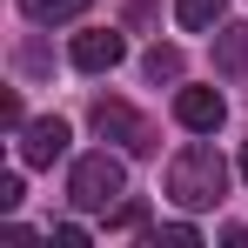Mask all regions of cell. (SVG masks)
Masks as SVG:
<instances>
[{"label":"cell","mask_w":248,"mask_h":248,"mask_svg":"<svg viewBox=\"0 0 248 248\" xmlns=\"http://www.w3.org/2000/svg\"><path fill=\"white\" fill-rule=\"evenodd\" d=\"M20 14H27L34 27H61V20H81L87 0H20Z\"/></svg>","instance_id":"obj_8"},{"label":"cell","mask_w":248,"mask_h":248,"mask_svg":"<svg viewBox=\"0 0 248 248\" xmlns=\"http://www.w3.org/2000/svg\"><path fill=\"white\" fill-rule=\"evenodd\" d=\"M61 155H67V121L47 114V121H27V127H20V161H27V168H54Z\"/></svg>","instance_id":"obj_5"},{"label":"cell","mask_w":248,"mask_h":248,"mask_svg":"<svg viewBox=\"0 0 248 248\" xmlns=\"http://www.w3.org/2000/svg\"><path fill=\"white\" fill-rule=\"evenodd\" d=\"M127 195V168L101 148V155H81L74 161V174H67V202L74 208H114Z\"/></svg>","instance_id":"obj_2"},{"label":"cell","mask_w":248,"mask_h":248,"mask_svg":"<svg viewBox=\"0 0 248 248\" xmlns=\"http://www.w3.org/2000/svg\"><path fill=\"white\" fill-rule=\"evenodd\" d=\"M174 20L202 34V27H215V20H221V0H174Z\"/></svg>","instance_id":"obj_9"},{"label":"cell","mask_w":248,"mask_h":248,"mask_svg":"<svg viewBox=\"0 0 248 248\" xmlns=\"http://www.w3.org/2000/svg\"><path fill=\"white\" fill-rule=\"evenodd\" d=\"M127 41L114 34V27H94V34H74V67L81 74H108V67H121Z\"/></svg>","instance_id":"obj_6"},{"label":"cell","mask_w":248,"mask_h":248,"mask_svg":"<svg viewBox=\"0 0 248 248\" xmlns=\"http://www.w3.org/2000/svg\"><path fill=\"white\" fill-rule=\"evenodd\" d=\"M195 248V242H202V228H195V221H168V228H155V248Z\"/></svg>","instance_id":"obj_12"},{"label":"cell","mask_w":248,"mask_h":248,"mask_svg":"<svg viewBox=\"0 0 248 248\" xmlns=\"http://www.w3.org/2000/svg\"><path fill=\"white\" fill-rule=\"evenodd\" d=\"M215 74L221 81H248V27L242 20H221L215 27Z\"/></svg>","instance_id":"obj_7"},{"label":"cell","mask_w":248,"mask_h":248,"mask_svg":"<svg viewBox=\"0 0 248 248\" xmlns=\"http://www.w3.org/2000/svg\"><path fill=\"white\" fill-rule=\"evenodd\" d=\"M14 67H20V74H47V67H54V54H47L41 41H20V54H14Z\"/></svg>","instance_id":"obj_11"},{"label":"cell","mask_w":248,"mask_h":248,"mask_svg":"<svg viewBox=\"0 0 248 248\" xmlns=\"http://www.w3.org/2000/svg\"><path fill=\"white\" fill-rule=\"evenodd\" d=\"M168 195L181 208H215L228 195V161H221V148H215V141H188V148L168 161Z\"/></svg>","instance_id":"obj_1"},{"label":"cell","mask_w":248,"mask_h":248,"mask_svg":"<svg viewBox=\"0 0 248 248\" xmlns=\"http://www.w3.org/2000/svg\"><path fill=\"white\" fill-rule=\"evenodd\" d=\"M0 121L14 127V134H20V127H27V121H20V94H7V101H0Z\"/></svg>","instance_id":"obj_16"},{"label":"cell","mask_w":248,"mask_h":248,"mask_svg":"<svg viewBox=\"0 0 248 248\" xmlns=\"http://www.w3.org/2000/svg\"><path fill=\"white\" fill-rule=\"evenodd\" d=\"M155 20H161V14H155L148 0H134V7H127V27H155Z\"/></svg>","instance_id":"obj_15"},{"label":"cell","mask_w":248,"mask_h":248,"mask_svg":"<svg viewBox=\"0 0 248 248\" xmlns=\"http://www.w3.org/2000/svg\"><path fill=\"white\" fill-rule=\"evenodd\" d=\"M221 114H228V101H221L215 87H181V94H174V121L188 127V134H215Z\"/></svg>","instance_id":"obj_4"},{"label":"cell","mask_w":248,"mask_h":248,"mask_svg":"<svg viewBox=\"0 0 248 248\" xmlns=\"http://www.w3.org/2000/svg\"><path fill=\"white\" fill-rule=\"evenodd\" d=\"M87 121H94V134H101V141H121L127 155H155V148H161L155 121H148V114H134V108H127V101H114V94H101Z\"/></svg>","instance_id":"obj_3"},{"label":"cell","mask_w":248,"mask_h":248,"mask_svg":"<svg viewBox=\"0 0 248 248\" xmlns=\"http://www.w3.org/2000/svg\"><path fill=\"white\" fill-rule=\"evenodd\" d=\"M242 181H248V141H242Z\"/></svg>","instance_id":"obj_18"},{"label":"cell","mask_w":248,"mask_h":248,"mask_svg":"<svg viewBox=\"0 0 248 248\" xmlns=\"http://www.w3.org/2000/svg\"><path fill=\"white\" fill-rule=\"evenodd\" d=\"M0 208H20V174H0Z\"/></svg>","instance_id":"obj_17"},{"label":"cell","mask_w":248,"mask_h":248,"mask_svg":"<svg viewBox=\"0 0 248 248\" xmlns=\"http://www.w3.org/2000/svg\"><path fill=\"white\" fill-rule=\"evenodd\" d=\"M141 221H148L141 202H114V215H108V228H141Z\"/></svg>","instance_id":"obj_13"},{"label":"cell","mask_w":248,"mask_h":248,"mask_svg":"<svg viewBox=\"0 0 248 248\" xmlns=\"http://www.w3.org/2000/svg\"><path fill=\"white\" fill-rule=\"evenodd\" d=\"M54 242H61V248H81L87 228H81V221H61V228H54Z\"/></svg>","instance_id":"obj_14"},{"label":"cell","mask_w":248,"mask_h":248,"mask_svg":"<svg viewBox=\"0 0 248 248\" xmlns=\"http://www.w3.org/2000/svg\"><path fill=\"white\" fill-rule=\"evenodd\" d=\"M141 74H148V81H181V47H148Z\"/></svg>","instance_id":"obj_10"}]
</instances>
